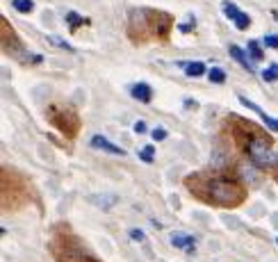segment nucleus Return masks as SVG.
<instances>
[{"instance_id":"aec40b11","label":"nucleus","mask_w":278,"mask_h":262,"mask_svg":"<svg viewBox=\"0 0 278 262\" xmlns=\"http://www.w3.org/2000/svg\"><path fill=\"white\" fill-rule=\"evenodd\" d=\"M130 237H132L135 242H144V240H146L144 230H139V228H132V230H130Z\"/></svg>"},{"instance_id":"9b49d317","label":"nucleus","mask_w":278,"mask_h":262,"mask_svg":"<svg viewBox=\"0 0 278 262\" xmlns=\"http://www.w3.org/2000/svg\"><path fill=\"white\" fill-rule=\"evenodd\" d=\"M12 7H14L16 12H21V14H28V12L34 9V2H32V0H12Z\"/></svg>"},{"instance_id":"f3484780","label":"nucleus","mask_w":278,"mask_h":262,"mask_svg":"<svg viewBox=\"0 0 278 262\" xmlns=\"http://www.w3.org/2000/svg\"><path fill=\"white\" fill-rule=\"evenodd\" d=\"M248 25H251V18H248V14L242 12V14L237 16V21H235V28H237V30H246Z\"/></svg>"},{"instance_id":"9d476101","label":"nucleus","mask_w":278,"mask_h":262,"mask_svg":"<svg viewBox=\"0 0 278 262\" xmlns=\"http://www.w3.org/2000/svg\"><path fill=\"white\" fill-rule=\"evenodd\" d=\"M91 203H96L98 208L107 210V208H112L114 203H116V196H91Z\"/></svg>"},{"instance_id":"412c9836","label":"nucleus","mask_w":278,"mask_h":262,"mask_svg":"<svg viewBox=\"0 0 278 262\" xmlns=\"http://www.w3.org/2000/svg\"><path fill=\"white\" fill-rule=\"evenodd\" d=\"M48 41H50V44H55V46H60V48H66V50H73V48H71V46H68L66 41H62L60 37H48Z\"/></svg>"},{"instance_id":"dca6fc26","label":"nucleus","mask_w":278,"mask_h":262,"mask_svg":"<svg viewBox=\"0 0 278 262\" xmlns=\"http://www.w3.org/2000/svg\"><path fill=\"white\" fill-rule=\"evenodd\" d=\"M64 18H66V21H68V25H71L73 30H75V28H78V25H82V23H84V18H82V16H78V14H75V12H66V16H64Z\"/></svg>"},{"instance_id":"7ed1b4c3","label":"nucleus","mask_w":278,"mask_h":262,"mask_svg":"<svg viewBox=\"0 0 278 262\" xmlns=\"http://www.w3.org/2000/svg\"><path fill=\"white\" fill-rule=\"evenodd\" d=\"M240 103L244 105V107H248V110H253V112H256L258 116H260V119L264 121V126L269 128L271 132H278V119H274V116H269V114L264 112V110H260V107H258V105L253 103V100H248L246 96H240Z\"/></svg>"},{"instance_id":"20e7f679","label":"nucleus","mask_w":278,"mask_h":262,"mask_svg":"<svg viewBox=\"0 0 278 262\" xmlns=\"http://www.w3.org/2000/svg\"><path fill=\"white\" fill-rule=\"evenodd\" d=\"M91 146L98 148V150H105V153H112V155H126V150L121 148V146L112 144L107 137H103V135H94V137H91Z\"/></svg>"},{"instance_id":"f257e3e1","label":"nucleus","mask_w":278,"mask_h":262,"mask_svg":"<svg viewBox=\"0 0 278 262\" xmlns=\"http://www.w3.org/2000/svg\"><path fill=\"white\" fill-rule=\"evenodd\" d=\"M210 194L212 198L221 205H230L240 198V189L235 187L233 182H226V180H214L210 185Z\"/></svg>"},{"instance_id":"ddd939ff","label":"nucleus","mask_w":278,"mask_h":262,"mask_svg":"<svg viewBox=\"0 0 278 262\" xmlns=\"http://www.w3.org/2000/svg\"><path fill=\"white\" fill-rule=\"evenodd\" d=\"M139 160H142V162H146V164H150V162H153V160H155V148H153V146H144L142 150H139Z\"/></svg>"},{"instance_id":"4be33fe9","label":"nucleus","mask_w":278,"mask_h":262,"mask_svg":"<svg viewBox=\"0 0 278 262\" xmlns=\"http://www.w3.org/2000/svg\"><path fill=\"white\" fill-rule=\"evenodd\" d=\"M135 132L137 135H144V132H146V123H144V121H137L135 123Z\"/></svg>"},{"instance_id":"6ab92c4d","label":"nucleus","mask_w":278,"mask_h":262,"mask_svg":"<svg viewBox=\"0 0 278 262\" xmlns=\"http://www.w3.org/2000/svg\"><path fill=\"white\" fill-rule=\"evenodd\" d=\"M264 46L267 48H278V34H267L264 37Z\"/></svg>"},{"instance_id":"5701e85b","label":"nucleus","mask_w":278,"mask_h":262,"mask_svg":"<svg viewBox=\"0 0 278 262\" xmlns=\"http://www.w3.org/2000/svg\"><path fill=\"white\" fill-rule=\"evenodd\" d=\"M192 28H194V18H192L189 23H185V25H180L178 30H180V32H192Z\"/></svg>"},{"instance_id":"f8f14e48","label":"nucleus","mask_w":278,"mask_h":262,"mask_svg":"<svg viewBox=\"0 0 278 262\" xmlns=\"http://www.w3.org/2000/svg\"><path fill=\"white\" fill-rule=\"evenodd\" d=\"M208 78H210V82H214V84H224V82H226V73L221 71V68H217V66L210 68Z\"/></svg>"},{"instance_id":"39448f33","label":"nucleus","mask_w":278,"mask_h":262,"mask_svg":"<svg viewBox=\"0 0 278 262\" xmlns=\"http://www.w3.org/2000/svg\"><path fill=\"white\" fill-rule=\"evenodd\" d=\"M171 244L176 248H182L185 253H194L196 251V240L192 237V235H185V232H173Z\"/></svg>"},{"instance_id":"1a4fd4ad","label":"nucleus","mask_w":278,"mask_h":262,"mask_svg":"<svg viewBox=\"0 0 278 262\" xmlns=\"http://www.w3.org/2000/svg\"><path fill=\"white\" fill-rule=\"evenodd\" d=\"M246 52L251 55V60H253V62H262V57H264V52H262V48H260L258 41H248Z\"/></svg>"},{"instance_id":"423d86ee","label":"nucleus","mask_w":278,"mask_h":262,"mask_svg":"<svg viewBox=\"0 0 278 262\" xmlns=\"http://www.w3.org/2000/svg\"><path fill=\"white\" fill-rule=\"evenodd\" d=\"M228 52H230V57H235V60L240 62L244 68H248V71H256V62L251 60L246 52L242 50V48H237V46H230V48H228Z\"/></svg>"},{"instance_id":"4468645a","label":"nucleus","mask_w":278,"mask_h":262,"mask_svg":"<svg viewBox=\"0 0 278 262\" xmlns=\"http://www.w3.org/2000/svg\"><path fill=\"white\" fill-rule=\"evenodd\" d=\"M262 80L264 82H274V80H278V64H271V66H267L262 71Z\"/></svg>"},{"instance_id":"6e6552de","label":"nucleus","mask_w":278,"mask_h":262,"mask_svg":"<svg viewBox=\"0 0 278 262\" xmlns=\"http://www.w3.org/2000/svg\"><path fill=\"white\" fill-rule=\"evenodd\" d=\"M182 66H185V73H187L189 78H201V75L205 73L203 62H189V64H182Z\"/></svg>"},{"instance_id":"f03ea898","label":"nucleus","mask_w":278,"mask_h":262,"mask_svg":"<svg viewBox=\"0 0 278 262\" xmlns=\"http://www.w3.org/2000/svg\"><path fill=\"white\" fill-rule=\"evenodd\" d=\"M248 155L253 157V162L260 166H276L278 164V155L271 153V150L267 148V144L260 142V139H253V142L248 144Z\"/></svg>"},{"instance_id":"0eeeda50","label":"nucleus","mask_w":278,"mask_h":262,"mask_svg":"<svg viewBox=\"0 0 278 262\" xmlns=\"http://www.w3.org/2000/svg\"><path fill=\"white\" fill-rule=\"evenodd\" d=\"M130 94H132V98H137L139 103H150V98H153V91H150V87H148L146 82H137V84H132Z\"/></svg>"},{"instance_id":"2eb2a0df","label":"nucleus","mask_w":278,"mask_h":262,"mask_svg":"<svg viewBox=\"0 0 278 262\" xmlns=\"http://www.w3.org/2000/svg\"><path fill=\"white\" fill-rule=\"evenodd\" d=\"M224 14H226V18H233V21H237V16H240L242 12H240V7H237V5H233V2H226V5H224Z\"/></svg>"},{"instance_id":"a211bd4d","label":"nucleus","mask_w":278,"mask_h":262,"mask_svg":"<svg viewBox=\"0 0 278 262\" xmlns=\"http://www.w3.org/2000/svg\"><path fill=\"white\" fill-rule=\"evenodd\" d=\"M166 135H169V132H166L164 128H153V132H150V137H153L155 142H162V139H166Z\"/></svg>"}]
</instances>
